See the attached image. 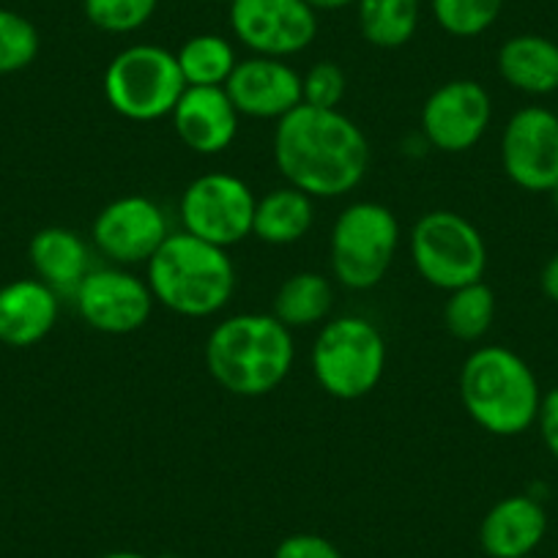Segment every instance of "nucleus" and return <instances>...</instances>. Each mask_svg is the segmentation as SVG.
<instances>
[{
  "instance_id": "nucleus-11",
  "label": "nucleus",
  "mask_w": 558,
  "mask_h": 558,
  "mask_svg": "<svg viewBox=\"0 0 558 558\" xmlns=\"http://www.w3.org/2000/svg\"><path fill=\"white\" fill-rule=\"evenodd\" d=\"M74 299L80 318L101 335H132L143 329L157 304L146 279L126 268H90Z\"/></svg>"
},
{
  "instance_id": "nucleus-9",
  "label": "nucleus",
  "mask_w": 558,
  "mask_h": 558,
  "mask_svg": "<svg viewBox=\"0 0 558 558\" xmlns=\"http://www.w3.org/2000/svg\"><path fill=\"white\" fill-rule=\"evenodd\" d=\"M255 206V192L239 175L206 173L186 186L179 214L186 233L228 250L252 235Z\"/></svg>"
},
{
  "instance_id": "nucleus-15",
  "label": "nucleus",
  "mask_w": 558,
  "mask_h": 558,
  "mask_svg": "<svg viewBox=\"0 0 558 558\" xmlns=\"http://www.w3.org/2000/svg\"><path fill=\"white\" fill-rule=\"evenodd\" d=\"M225 90L239 116L282 121L302 105V74L282 58L252 56L235 63Z\"/></svg>"
},
{
  "instance_id": "nucleus-18",
  "label": "nucleus",
  "mask_w": 558,
  "mask_h": 558,
  "mask_svg": "<svg viewBox=\"0 0 558 558\" xmlns=\"http://www.w3.org/2000/svg\"><path fill=\"white\" fill-rule=\"evenodd\" d=\"M547 534V512L534 496H507L493 504L480 525V545L490 558H525Z\"/></svg>"
},
{
  "instance_id": "nucleus-29",
  "label": "nucleus",
  "mask_w": 558,
  "mask_h": 558,
  "mask_svg": "<svg viewBox=\"0 0 558 558\" xmlns=\"http://www.w3.org/2000/svg\"><path fill=\"white\" fill-rule=\"evenodd\" d=\"M348 77L340 63L320 61L302 77V105L318 110H340L345 99Z\"/></svg>"
},
{
  "instance_id": "nucleus-14",
  "label": "nucleus",
  "mask_w": 558,
  "mask_h": 558,
  "mask_svg": "<svg viewBox=\"0 0 558 558\" xmlns=\"http://www.w3.org/2000/svg\"><path fill=\"white\" fill-rule=\"evenodd\" d=\"M94 244L116 266H137L157 255L168 241V217L162 208L143 195H126L107 203L94 219Z\"/></svg>"
},
{
  "instance_id": "nucleus-20",
  "label": "nucleus",
  "mask_w": 558,
  "mask_h": 558,
  "mask_svg": "<svg viewBox=\"0 0 558 558\" xmlns=\"http://www.w3.org/2000/svg\"><path fill=\"white\" fill-rule=\"evenodd\" d=\"M31 266L36 279L50 286L56 293H74L85 274L90 271L88 244L83 235L69 228H41L28 244Z\"/></svg>"
},
{
  "instance_id": "nucleus-5",
  "label": "nucleus",
  "mask_w": 558,
  "mask_h": 558,
  "mask_svg": "<svg viewBox=\"0 0 558 558\" xmlns=\"http://www.w3.org/2000/svg\"><path fill=\"white\" fill-rule=\"evenodd\" d=\"M313 375L335 400H362L380 384L386 369V340L362 315L329 320L310 353Z\"/></svg>"
},
{
  "instance_id": "nucleus-10",
  "label": "nucleus",
  "mask_w": 558,
  "mask_h": 558,
  "mask_svg": "<svg viewBox=\"0 0 558 558\" xmlns=\"http://www.w3.org/2000/svg\"><path fill=\"white\" fill-rule=\"evenodd\" d=\"M230 28L255 56L291 58L318 36V12L307 0H230Z\"/></svg>"
},
{
  "instance_id": "nucleus-3",
  "label": "nucleus",
  "mask_w": 558,
  "mask_h": 558,
  "mask_svg": "<svg viewBox=\"0 0 558 558\" xmlns=\"http://www.w3.org/2000/svg\"><path fill=\"white\" fill-rule=\"evenodd\" d=\"M148 288L170 313L208 318L230 304L235 293V266L228 250L197 235L170 233L148 260Z\"/></svg>"
},
{
  "instance_id": "nucleus-19",
  "label": "nucleus",
  "mask_w": 558,
  "mask_h": 558,
  "mask_svg": "<svg viewBox=\"0 0 558 558\" xmlns=\"http://www.w3.org/2000/svg\"><path fill=\"white\" fill-rule=\"evenodd\" d=\"M496 66L504 83L520 94H558V41L536 34L512 36L498 50Z\"/></svg>"
},
{
  "instance_id": "nucleus-6",
  "label": "nucleus",
  "mask_w": 558,
  "mask_h": 558,
  "mask_svg": "<svg viewBox=\"0 0 558 558\" xmlns=\"http://www.w3.org/2000/svg\"><path fill=\"white\" fill-rule=\"evenodd\" d=\"M184 90L179 58L159 45L126 47L105 69L107 105L129 121L173 116Z\"/></svg>"
},
{
  "instance_id": "nucleus-34",
  "label": "nucleus",
  "mask_w": 558,
  "mask_h": 558,
  "mask_svg": "<svg viewBox=\"0 0 558 558\" xmlns=\"http://www.w3.org/2000/svg\"><path fill=\"white\" fill-rule=\"evenodd\" d=\"M101 558H148L143 556V553H134V550H116V553H107V556Z\"/></svg>"
},
{
  "instance_id": "nucleus-36",
  "label": "nucleus",
  "mask_w": 558,
  "mask_h": 558,
  "mask_svg": "<svg viewBox=\"0 0 558 558\" xmlns=\"http://www.w3.org/2000/svg\"><path fill=\"white\" fill-rule=\"evenodd\" d=\"M525 558H531V556H525Z\"/></svg>"
},
{
  "instance_id": "nucleus-21",
  "label": "nucleus",
  "mask_w": 558,
  "mask_h": 558,
  "mask_svg": "<svg viewBox=\"0 0 558 558\" xmlns=\"http://www.w3.org/2000/svg\"><path fill=\"white\" fill-rule=\"evenodd\" d=\"M315 219L313 197L296 186H277L266 192L255 206L252 235L271 246H288L310 233Z\"/></svg>"
},
{
  "instance_id": "nucleus-37",
  "label": "nucleus",
  "mask_w": 558,
  "mask_h": 558,
  "mask_svg": "<svg viewBox=\"0 0 558 558\" xmlns=\"http://www.w3.org/2000/svg\"><path fill=\"white\" fill-rule=\"evenodd\" d=\"M556 112H558V110H556Z\"/></svg>"
},
{
  "instance_id": "nucleus-23",
  "label": "nucleus",
  "mask_w": 558,
  "mask_h": 558,
  "mask_svg": "<svg viewBox=\"0 0 558 558\" xmlns=\"http://www.w3.org/2000/svg\"><path fill=\"white\" fill-rule=\"evenodd\" d=\"M359 28L373 47L397 50L418 28V0H356Z\"/></svg>"
},
{
  "instance_id": "nucleus-4",
  "label": "nucleus",
  "mask_w": 558,
  "mask_h": 558,
  "mask_svg": "<svg viewBox=\"0 0 558 558\" xmlns=\"http://www.w3.org/2000/svg\"><path fill=\"white\" fill-rule=\"evenodd\" d=\"M460 400L482 430L512 438L536 425L542 391L525 359L504 345H485L460 369Z\"/></svg>"
},
{
  "instance_id": "nucleus-8",
  "label": "nucleus",
  "mask_w": 558,
  "mask_h": 558,
  "mask_svg": "<svg viewBox=\"0 0 558 558\" xmlns=\"http://www.w3.org/2000/svg\"><path fill=\"white\" fill-rule=\"evenodd\" d=\"M411 257L418 277L441 291L480 282L487 268V246L471 219L454 211H427L411 233Z\"/></svg>"
},
{
  "instance_id": "nucleus-33",
  "label": "nucleus",
  "mask_w": 558,
  "mask_h": 558,
  "mask_svg": "<svg viewBox=\"0 0 558 558\" xmlns=\"http://www.w3.org/2000/svg\"><path fill=\"white\" fill-rule=\"evenodd\" d=\"M315 12H337V9L356 7V0H307Z\"/></svg>"
},
{
  "instance_id": "nucleus-25",
  "label": "nucleus",
  "mask_w": 558,
  "mask_h": 558,
  "mask_svg": "<svg viewBox=\"0 0 558 558\" xmlns=\"http://www.w3.org/2000/svg\"><path fill=\"white\" fill-rule=\"evenodd\" d=\"M493 320H496V293L482 279L449 291L444 304V326L454 340L480 342L490 331Z\"/></svg>"
},
{
  "instance_id": "nucleus-12",
  "label": "nucleus",
  "mask_w": 558,
  "mask_h": 558,
  "mask_svg": "<svg viewBox=\"0 0 558 558\" xmlns=\"http://www.w3.org/2000/svg\"><path fill=\"white\" fill-rule=\"evenodd\" d=\"M501 165L514 186L550 192L558 184V112L523 107L501 134Z\"/></svg>"
},
{
  "instance_id": "nucleus-31",
  "label": "nucleus",
  "mask_w": 558,
  "mask_h": 558,
  "mask_svg": "<svg viewBox=\"0 0 558 558\" xmlns=\"http://www.w3.org/2000/svg\"><path fill=\"white\" fill-rule=\"evenodd\" d=\"M536 427H539V436L545 441L547 452L558 460V386L547 391V395H542Z\"/></svg>"
},
{
  "instance_id": "nucleus-13",
  "label": "nucleus",
  "mask_w": 558,
  "mask_h": 558,
  "mask_svg": "<svg viewBox=\"0 0 558 558\" xmlns=\"http://www.w3.org/2000/svg\"><path fill=\"white\" fill-rule=\"evenodd\" d=\"M493 101L476 80H449L427 96L422 107V132L444 154H463L485 137Z\"/></svg>"
},
{
  "instance_id": "nucleus-1",
  "label": "nucleus",
  "mask_w": 558,
  "mask_h": 558,
  "mask_svg": "<svg viewBox=\"0 0 558 558\" xmlns=\"http://www.w3.org/2000/svg\"><path fill=\"white\" fill-rule=\"evenodd\" d=\"M274 162L288 184L310 197H340L367 175L369 146L345 112L299 105L277 121Z\"/></svg>"
},
{
  "instance_id": "nucleus-24",
  "label": "nucleus",
  "mask_w": 558,
  "mask_h": 558,
  "mask_svg": "<svg viewBox=\"0 0 558 558\" xmlns=\"http://www.w3.org/2000/svg\"><path fill=\"white\" fill-rule=\"evenodd\" d=\"M175 58L190 88H225L239 63L233 45L217 34L192 36L181 45Z\"/></svg>"
},
{
  "instance_id": "nucleus-32",
  "label": "nucleus",
  "mask_w": 558,
  "mask_h": 558,
  "mask_svg": "<svg viewBox=\"0 0 558 558\" xmlns=\"http://www.w3.org/2000/svg\"><path fill=\"white\" fill-rule=\"evenodd\" d=\"M539 288L553 304H558V252L553 257H547V263L542 266Z\"/></svg>"
},
{
  "instance_id": "nucleus-7",
  "label": "nucleus",
  "mask_w": 558,
  "mask_h": 558,
  "mask_svg": "<svg viewBox=\"0 0 558 558\" xmlns=\"http://www.w3.org/2000/svg\"><path fill=\"white\" fill-rule=\"evenodd\" d=\"M400 244V222L384 203H351L331 228V274L348 291H369L386 277Z\"/></svg>"
},
{
  "instance_id": "nucleus-30",
  "label": "nucleus",
  "mask_w": 558,
  "mask_h": 558,
  "mask_svg": "<svg viewBox=\"0 0 558 558\" xmlns=\"http://www.w3.org/2000/svg\"><path fill=\"white\" fill-rule=\"evenodd\" d=\"M271 558H342V553L320 534H291L279 542Z\"/></svg>"
},
{
  "instance_id": "nucleus-26",
  "label": "nucleus",
  "mask_w": 558,
  "mask_h": 558,
  "mask_svg": "<svg viewBox=\"0 0 558 558\" xmlns=\"http://www.w3.org/2000/svg\"><path fill=\"white\" fill-rule=\"evenodd\" d=\"M504 0H433V17L458 39H474L496 25Z\"/></svg>"
},
{
  "instance_id": "nucleus-27",
  "label": "nucleus",
  "mask_w": 558,
  "mask_h": 558,
  "mask_svg": "<svg viewBox=\"0 0 558 558\" xmlns=\"http://www.w3.org/2000/svg\"><path fill=\"white\" fill-rule=\"evenodd\" d=\"M39 31L23 14L0 9V74H17L39 56Z\"/></svg>"
},
{
  "instance_id": "nucleus-2",
  "label": "nucleus",
  "mask_w": 558,
  "mask_h": 558,
  "mask_svg": "<svg viewBox=\"0 0 558 558\" xmlns=\"http://www.w3.org/2000/svg\"><path fill=\"white\" fill-rule=\"evenodd\" d=\"M296 359L293 335L271 313L230 315L206 340V367L222 389L263 397L279 389Z\"/></svg>"
},
{
  "instance_id": "nucleus-17",
  "label": "nucleus",
  "mask_w": 558,
  "mask_h": 558,
  "mask_svg": "<svg viewBox=\"0 0 558 558\" xmlns=\"http://www.w3.org/2000/svg\"><path fill=\"white\" fill-rule=\"evenodd\" d=\"M61 302L41 279H14L0 288V342L31 348L45 340L58 324Z\"/></svg>"
},
{
  "instance_id": "nucleus-16",
  "label": "nucleus",
  "mask_w": 558,
  "mask_h": 558,
  "mask_svg": "<svg viewBox=\"0 0 558 558\" xmlns=\"http://www.w3.org/2000/svg\"><path fill=\"white\" fill-rule=\"evenodd\" d=\"M173 126L179 140L201 157H214L230 148L239 134V110L225 88H190L173 110Z\"/></svg>"
},
{
  "instance_id": "nucleus-28",
  "label": "nucleus",
  "mask_w": 558,
  "mask_h": 558,
  "mask_svg": "<svg viewBox=\"0 0 558 558\" xmlns=\"http://www.w3.org/2000/svg\"><path fill=\"white\" fill-rule=\"evenodd\" d=\"M159 0H83V12L105 34H134L157 12Z\"/></svg>"
},
{
  "instance_id": "nucleus-35",
  "label": "nucleus",
  "mask_w": 558,
  "mask_h": 558,
  "mask_svg": "<svg viewBox=\"0 0 558 558\" xmlns=\"http://www.w3.org/2000/svg\"><path fill=\"white\" fill-rule=\"evenodd\" d=\"M550 201H553V211H556V217H558V184L550 190Z\"/></svg>"
},
{
  "instance_id": "nucleus-22",
  "label": "nucleus",
  "mask_w": 558,
  "mask_h": 558,
  "mask_svg": "<svg viewBox=\"0 0 558 558\" xmlns=\"http://www.w3.org/2000/svg\"><path fill=\"white\" fill-rule=\"evenodd\" d=\"M331 307H335L331 279L318 271H299L279 286L271 315L293 331L318 326L320 320L329 318Z\"/></svg>"
}]
</instances>
